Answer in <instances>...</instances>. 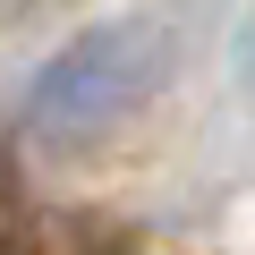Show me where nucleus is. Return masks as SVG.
Instances as JSON below:
<instances>
[{"label": "nucleus", "instance_id": "nucleus-1", "mask_svg": "<svg viewBox=\"0 0 255 255\" xmlns=\"http://www.w3.org/2000/svg\"><path fill=\"white\" fill-rule=\"evenodd\" d=\"M170 77H179V34H170V17H153V9L102 17V26H85L77 43H60V51L34 68V85H26V102H17L26 145H34V153H85V145L119 136L136 111H153V94H162Z\"/></svg>", "mask_w": 255, "mask_h": 255}]
</instances>
